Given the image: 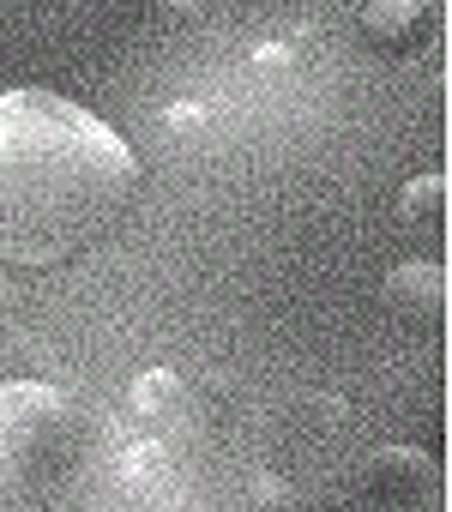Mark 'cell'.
<instances>
[{"label": "cell", "instance_id": "cell-1", "mask_svg": "<svg viewBox=\"0 0 452 512\" xmlns=\"http://www.w3.org/2000/svg\"><path fill=\"white\" fill-rule=\"evenodd\" d=\"M139 163L61 91H0V266H61L127 211Z\"/></svg>", "mask_w": 452, "mask_h": 512}, {"label": "cell", "instance_id": "cell-2", "mask_svg": "<svg viewBox=\"0 0 452 512\" xmlns=\"http://www.w3.org/2000/svg\"><path fill=\"white\" fill-rule=\"evenodd\" d=\"M97 458V422L85 404L43 380L0 386V500L43 506L79 488Z\"/></svg>", "mask_w": 452, "mask_h": 512}, {"label": "cell", "instance_id": "cell-3", "mask_svg": "<svg viewBox=\"0 0 452 512\" xmlns=\"http://www.w3.org/2000/svg\"><path fill=\"white\" fill-rule=\"evenodd\" d=\"M350 422V404L332 392H290L260 416V440L272 452V464H314L320 452L338 446Z\"/></svg>", "mask_w": 452, "mask_h": 512}, {"label": "cell", "instance_id": "cell-4", "mask_svg": "<svg viewBox=\"0 0 452 512\" xmlns=\"http://www.w3.org/2000/svg\"><path fill=\"white\" fill-rule=\"evenodd\" d=\"M356 494L374 506H398V512L404 506H440V464L416 446H380V452H368Z\"/></svg>", "mask_w": 452, "mask_h": 512}, {"label": "cell", "instance_id": "cell-5", "mask_svg": "<svg viewBox=\"0 0 452 512\" xmlns=\"http://www.w3.org/2000/svg\"><path fill=\"white\" fill-rule=\"evenodd\" d=\"M127 404H133V416H139L151 434H175V428H193V422H199V398H193V386H187L175 368H145V374L133 380Z\"/></svg>", "mask_w": 452, "mask_h": 512}, {"label": "cell", "instance_id": "cell-6", "mask_svg": "<svg viewBox=\"0 0 452 512\" xmlns=\"http://www.w3.org/2000/svg\"><path fill=\"white\" fill-rule=\"evenodd\" d=\"M386 308L398 314V320H410V326H434L440 314H446V272L434 266V260H410V266H398V272H386Z\"/></svg>", "mask_w": 452, "mask_h": 512}, {"label": "cell", "instance_id": "cell-7", "mask_svg": "<svg viewBox=\"0 0 452 512\" xmlns=\"http://www.w3.org/2000/svg\"><path fill=\"white\" fill-rule=\"evenodd\" d=\"M362 37L386 55H404L416 43H428V13H422V0H368L362 7Z\"/></svg>", "mask_w": 452, "mask_h": 512}, {"label": "cell", "instance_id": "cell-8", "mask_svg": "<svg viewBox=\"0 0 452 512\" xmlns=\"http://www.w3.org/2000/svg\"><path fill=\"white\" fill-rule=\"evenodd\" d=\"M398 217L416 223V229H440V217H446V175H416L398 193Z\"/></svg>", "mask_w": 452, "mask_h": 512}, {"label": "cell", "instance_id": "cell-9", "mask_svg": "<svg viewBox=\"0 0 452 512\" xmlns=\"http://www.w3.org/2000/svg\"><path fill=\"white\" fill-rule=\"evenodd\" d=\"M254 67L284 73V67H296V49H290V43H260V49H254Z\"/></svg>", "mask_w": 452, "mask_h": 512}, {"label": "cell", "instance_id": "cell-10", "mask_svg": "<svg viewBox=\"0 0 452 512\" xmlns=\"http://www.w3.org/2000/svg\"><path fill=\"white\" fill-rule=\"evenodd\" d=\"M199 121H205L199 103H175V109H163V127H175V133H193Z\"/></svg>", "mask_w": 452, "mask_h": 512}, {"label": "cell", "instance_id": "cell-11", "mask_svg": "<svg viewBox=\"0 0 452 512\" xmlns=\"http://www.w3.org/2000/svg\"><path fill=\"white\" fill-rule=\"evenodd\" d=\"M157 19H163V25H193V19H199V7H193V0H169Z\"/></svg>", "mask_w": 452, "mask_h": 512}, {"label": "cell", "instance_id": "cell-12", "mask_svg": "<svg viewBox=\"0 0 452 512\" xmlns=\"http://www.w3.org/2000/svg\"><path fill=\"white\" fill-rule=\"evenodd\" d=\"M19 308H25V302H19V290H13V284H0V332L19 320Z\"/></svg>", "mask_w": 452, "mask_h": 512}, {"label": "cell", "instance_id": "cell-13", "mask_svg": "<svg viewBox=\"0 0 452 512\" xmlns=\"http://www.w3.org/2000/svg\"><path fill=\"white\" fill-rule=\"evenodd\" d=\"M254 7H272V0H254Z\"/></svg>", "mask_w": 452, "mask_h": 512}]
</instances>
